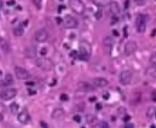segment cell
Masks as SVG:
<instances>
[{"label": "cell", "mask_w": 156, "mask_h": 128, "mask_svg": "<svg viewBox=\"0 0 156 128\" xmlns=\"http://www.w3.org/2000/svg\"><path fill=\"white\" fill-rule=\"evenodd\" d=\"M125 127H126V128H132V127H133V125H132V123H127Z\"/></svg>", "instance_id": "cell-37"}, {"label": "cell", "mask_w": 156, "mask_h": 128, "mask_svg": "<svg viewBox=\"0 0 156 128\" xmlns=\"http://www.w3.org/2000/svg\"><path fill=\"white\" fill-rule=\"evenodd\" d=\"M40 125H41V127H43V128H47V127H48V125H47V123H45V122H41Z\"/></svg>", "instance_id": "cell-34"}, {"label": "cell", "mask_w": 156, "mask_h": 128, "mask_svg": "<svg viewBox=\"0 0 156 128\" xmlns=\"http://www.w3.org/2000/svg\"><path fill=\"white\" fill-rule=\"evenodd\" d=\"M35 40L36 43H45L47 39H48V33L46 29H39L35 31Z\"/></svg>", "instance_id": "cell-7"}, {"label": "cell", "mask_w": 156, "mask_h": 128, "mask_svg": "<svg viewBox=\"0 0 156 128\" xmlns=\"http://www.w3.org/2000/svg\"><path fill=\"white\" fill-rule=\"evenodd\" d=\"M16 94H17V91L15 89V88H5L4 91H1L0 92V98L2 100H10L12 99V98H15L16 97Z\"/></svg>", "instance_id": "cell-6"}, {"label": "cell", "mask_w": 156, "mask_h": 128, "mask_svg": "<svg viewBox=\"0 0 156 128\" xmlns=\"http://www.w3.org/2000/svg\"><path fill=\"white\" fill-rule=\"evenodd\" d=\"M96 109L97 110H100L102 109V104H96Z\"/></svg>", "instance_id": "cell-36"}, {"label": "cell", "mask_w": 156, "mask_h": 128, "mask_svg": "<svg viewBox=\"0 0 156 128\" xmlns=\"http://www.w3.org/2000/svg\"><path fill=\"white\" fill-rule=\"evenodd\" d=\"M15 74H16L17 79H19V80H27V79H29L28 70L24 69L23 67H15Z\"/></svg>", "instance_id": "cell-8"}, {"label": "cell", "mask_w": 156, "mask_h": 128, "mask_svg": "<svg viewBox=\"0 0 156 128\" xmlns=\"http://www.w3.org/2000/svg\"><path fill=\"white\" fill-rule=\"evenodd\" d=\"M86 120H87V123H88V125H93V123L97 122V117H96L94 115H88Z\"/></svg>", "instance_id": "cell-22"}, {"label": "cell", "mask_w": 156, "mask_h": 128, "mask_svg": "<svg viewBox=\"0 0 156 128\" xmlns=\"http://www.w3.org/2000/svg\"><path fill=\"white\" fill-rule=\"evenodd\" d=\"M109 98H110V94H109V93H104V94H103V99L108 100Z\"/></svg>", "instance_id": "cell-30"}, {"label": "cell", "mask_w": 156, "mask_h": 128, "mask_svg": "<svg viewBox=\"0 0 156 128\" xmlns=\"http://www.w3.org/2000/svg\"><path fill=\"white\" fill-rule=\"evenodd\" d=\"M36 65L44 71H51L53 69V63H52V60L48 59V58H45V57L38 58V59H36Z\"/></svg>", "instance_id": "cell-1"}, {"label": "cell", "mask_w": 156, "mask_h": 128, "mask_svg": "<svg viewBox=\"0 0 156 128\" xmlns=\"http://www.w3.org/2000/svg\"><path fill=\"white\" fill-rule=\"evenodd\" d=\"M64 24H65L67 28H69V29L76 28L78 27V19H75L73 16H67L64 18Z\"/></svg>", "instance_id": "cell-11"}, {"label": "cell", "mask_w": 156, "mask_h": 128, "mask_svg": "<svg viewBox=\"0 0 156 128\" xmlns=\"http://www.w3.org/2000/svg\"><path fill=\"white\" fill-rule=\"evenodd\" d=\"M149 62L151 65H156V52H153L150 55V58H149Z\"/></svg>", "instance_id": "cell-25"}, {"label": "cell", "mask_w": 156, "mask_h": 128, "mask_svg": "<svg viewBox=\"0 0 156 128\" xmlns=\"http://www.w3.org/2000/svg\"><path fill=\"white\" fill-rule=\"evenodd\" d=\"M129 118H131V116H129V115H125L124 121H125V122H127V121H129Z\"/></svg>", "instance_id": "cell-33"}, {"label": "cell", "mask_w": 156, "mask_h": 128, "mask_svg": "<svg viewBox=\"0 0 156 128\" xmlns=\"http://www.w3.org/2000/svg\"><path fill=\"white\" fill-rule=\"evenodd\" d=\"M51 116H52L53 120H61L64 116V111H63V109H55Z\"/></svg>", "instance_id": "cell-15"}, {"label": "cell", "mask_w": 156, "mask_h": 128, "mask_svg": "<svg viewBox=\"0 0 156 128\" xmlns=\"http://www.w3.org/2000/svg\"><path fill=\"white\" fill-rule=\"evenodd\" d=\"M109 6H110V12L114 16H117V14H120V5H119L117 1H110Z\"/></svg>", "instance_id": "cell-13"}, {"label": "cell", "mask_w": 156, "mask_h": 128, "mask_svg": "<svg viewBox=\"0 0 156 128\" xmlns=\"http://www.w3.org/2000/svg\"><path fill=\"white\" fill-rule=\"evenodd\" d=\"M18 109H19V106H18V104H16V103H14V104L10 105V111H11L12 114H16V113L18 111Z\"/></svg>", "instance_id": "cell-24"}, {"label": "cell", "mask_w": 156, "mask_h": 128, "mask_svg": "<svg viewBox=\"0 0 156 128\" xmlns=\"http://www.w3.org/2000/svg\"><path fill=\"white\" fill-rule=\"evenodd\" d=\"M64 9H65V7H64V6H59V9H58V11H63V10H64Z\"/></svg>", "instance_id": "cell-39"}, {"label": "cell", "mask_w": 156, "mask_h": 128, "mask_svg": "<svg viewBox=\"0 0 156 128\" xmlns=\"http://www.w3.org/2000/svg\"><path fill=\"white\" fill-rule=\"evenodd\" d=\"M33 2H34V5H35L36 9H40L41 7V4H43V0H33Z\"/></svg>", "instance_id": "cell-26"}, {"label": "cell", "mask_w": 156, "mask_h": 128, "mask_svg": "<svg viewBox=\"0 0 156 128\" xmlns=\"http://www.w3.org/2000/svg\"><path fill=\"white\" fill-rule=\"evenodd\" d=\"M100 17H102V11H98L97 14H96V19H100Z\"/></svg>", "instance_id": "cell-31"}, {"label": "cell", "mask_w": 156, "mask_h": 128, "mask_svg": "<svg viewBox=\"0 0 156 128\" xmlns=\"http://www.w3.org/2000/svg\"><path fill=\"white\" fill-rule=\"evenodd\" d=\"M146 75L150 77H156V65H153V68H149L146 70Z\"/></svg>", "instance_id": "cell-21"}, {"label": "cell", "mask_w": 156, "mask_h": 128, "mask_svg": "<svg viewBox=\"0 0 156 128\" xmlns=\"http://www.w3.org/2000/svg\"><path fill=\"white\" fill-rule=\"evenodd\" d=\"M92 84H93V87L103 88V87H105V86L108 85L109 82H108V80L104 79V77H96V79L92 81Z\"/></svg>", "instance_id": "cell-12"}, {"label": "cell", "mask_w": 156, "mask_h": 128, "mask_svg": "<svg viewBox=\"0 0 156 128\" xmlns=\"http://www.w3.org/2000/svg\"><path fill=\"white\" fill-rule=\"evenodd\" d=\"M97 127H99V128H108L109 126H108V123L107 122H99V123H97Z\"/></svg>", "instance_id": "cell-27"}, {"label": "cell", "mask_w": 156, "mask_h": 128, "mask_svg": "<svg viewBox=\"0 0 156 128\" xmlns=\"http://www.w3.org/2000/svg\"><path fill=\"white\" fill-rule=\"evenodd\" d=\"M12 82H14V79H12V76H11L10 74L5 75V77H4V80H2V84H4L5 86H10Z\"/></svg>", "instance_id": "cell-20"}, {"label": "cell", "mask_w": 156, "mask_h": 128, "mask_svg": "<svg viewBox=\"0 0 156 128\" xmlns=\"http://www.w3.org/2000/svg\"><path fill=\"white\" fill-rule=\"evenodd\" d=\"M74 121H75V122H81V117H80L79 115H75V116H74Z\"/></svg>", "instance_id": "cell-29"}, {"label": "cell", "mask_w": 156, "mask_h": 128, "mask_svg": "<svg viewBox=\"0 0 156 128\" xmlns=\"http://www.w3.org/2000/svg\"><path fill=\"white\" fill-rule=\"evenodd\" d=\"M136 51H137V43H136V41H133V40L127 41L126 45H125V55L126 56H132Z\"/></svg>", "instance_id": "cell-9"}, {"label": "cell", "mask_w": 156, "mask_h": 128, "mask_svg": "<svg viewBox=\"0 0 156 128\" xmlns=\"http://www.w3.org/2000/svg\"><path fill=\"white\" fill-rule=\"evenodd\" d=\"M136 29L140 34L145 31V29H146V16L145 14H137V17H136Z\"/></svg>", "instance_id": "cell-4"}, {"label": "cell", "mask_w": 156, "mask_h": 128, "mask_svg": "<svg viewBox=\"0 0 156 128\" xmlns=\"http://www.w3.org/2000/svg\"><path fill=\"white\" fill-rule=\"evenodd\" d=\"M132 77H133V74H132V71L126 69V70H122L120 72V75H119V80H120V82H121V85H129L131 82H132Z\"/></svg>", "instance_id": "cell-5"}, {"label": "cell", "mask_w": 156, "mask_h": 128, "mask_svg": "<svg viewBox=\"0 0 156 128\" xmlns=\"http://www.w3.org/2000/svg\"><path fill=\"white\" fill-rule=\"evenodd\" d=\"M15 4H16L15 0H9V1H7V5H9V6H14Z\"/></svg>", "instance_id": "cell-32"}, {"label": "cell", "mask_w": 156, "mask_h": 128, "mask_svg": "<svg viewBox=\"0 0 156 128\" xmlns=\"http://www.w3.org/2000/svg\"><path fill=\"white\" fill-rule=\"evenodd\" d=\"M61 100H62V101H68V100H69V96H68V94H62V96H61Z\"/></svg>", "instance_id": "cell-28"}, {"label": "cell", "mask_w": 156, "mask_h": 128, "mask_svg": "<svg viewBox=\"0 0 156 128\" xmlns=\"http://www.w3.org/2000/svg\"><path fill=\"white\" fill-rule=\"evenodd\" d=\"M26 56L29 58H34L36 56V50L35 47H27L26 48Z\"/></svg>", "instance_id": "cell-17"}, {"label": "cell", "mask_w": 156, "mask_h": 128, "mask_svg": "<svg viewBox=\"0 0 156 128\" xmlns=\"http://www.w3.org/2000/svg\"><path fill=\"white\" fill-rule=\"evenodd\" d=\"M113 34H114V35H116V36H117V35H119V33H117V31H116V30H114V31H113Z\"/></svg>", "instance_id": "cell-43"}, {"label": "cell", "mask_w": 156, "mask_h": 128, "mask_svg": "<svg viewBox=\"0 0 156 128\" xmlns=\"http://www.w3.org/2000/svg\"><path fill=\"white\" fill-rule=\"evenodd\" d=\"M2 118H4V117H2V115L0 114V122H1V121H2Z\"/></svg>", "instance_id": "cell-44"}, {"label": "cell", "mask_w": 156, "mask_h": 128, "mask_svg": "<svg viewBox=\"0 0 156 128\" xmlns=\"http://www.w3.org/2000/svg\"><path fill=\"white\" fill-rule=\"evenodd\" d=\"M91 45L86 41L80 43V58L82 60H88L91 57Z\"/></svg>", "instance_id": "cell-2"}, {"label": "cell", "mask_w": 156, "mask_h": 128, "mask_svg": "<svg viewBox=\"0 0 156 128\" xmlns=\"http://www.w3.org/2000/svg\"><path fill=\"white\" fill-rule=\"evenodd\" d=\"M90 101H96V98H94V97H92V98H90Z\"/></svg>", "instance_id": "cell-42"}, {"label": "cell", "mask_w": 156, "mask_h": 128, "mask_svg": "<svg viewBox=\"0 0 156 128\" xmlns=\"http://www.w3.org/2000/svg\"><path fill=\"white\" fill-rule=\"evenodd\" d=\"M17 120H18V122L22 123V125L28 123L29 120H30V115H29L28 110H27V109H23L22 111H19L18 115H17Z\"/></svg>", "instance_id": "cell-10"}, {"label": "cell", "mask_w": 156, "mask_h": 128, "mask_svg": "<svg viewBox=\"0 0 156 128\" xmlns=\"http://www.w3.org/2000/svg\"><path fill=\"white\" fill-rule=\"evenodd\" d=\"M124 35L127 36V27H124Z\"/></svg>", "instance_id": "cell-35"}, {"label": "cell", "mask_w": 156, "mask_h": 128, "mask_svg": "<svg viewBox=\"0 0 156 128\" xmlns=\"http://www.w3.org/2000/svg\"><path fill=\"white\" fill-rule=\"evenodd\" d=\"M56 22H57V23H61L62 21H61V18H59V17H57V18H56Z\"/></svg>", "instance_id": "cell-41"}, {"label": "cell", "mask_w": 156, "mask_h": 128, "mask_svg": "<svg viewBox=\"0 0 156 128\" xmlns=\"http://www.w3.org/2000/svg\"><path fill=\"white\" fill-rule=\"evenodd\" d=\"M2 6V0H0V7Z\"/></svg>", "instance_id": "cell-45"}, {"label": "cell", "mask_w": 156, "mask_h": 128, "mask_svg": "<svg viewBox=\"0 0 156 128\" xmlns=\"http://www.w3.org/2000/svg\"><path fill=\"white\" fill-rule=\"evenodd\" d=\"M14 34L16 35V36H22V35L24 34V27H23L22 24L15 27L14 28Z\"/></svg>", "instance_id": "cell-16"}, {"label": "cell", "mask_w": 156, "mask_h": 128, "mask_svg": "<svg viewBox=\"0 0 156 128\" xmlns=\"http://www.w3.org/2000/svg\"><path fill=\"white\" fill-rule=\"evenodd\" d=\"M128 5H129V2H128V1H125V9H127Z\"/></svg>", "instance_id": "cell-40"}, {"label": "cell", "mask_w": 156, "mask_h": 128, "mask_svg": "<svg viewBox=\"0 0 156 128\" xmlns=\"http://www.w3.org/2000/svg\"><path fill=\"white\" fill-rule=\"evenodd\" d=\"M78 88H79V89H81V91H84V92H90V91H92V89H93V87L90 85V84L84 82V81H80V82L78 84Z\"/></svg>", "instance_id": "cell-14"}, {"label": "cell", "mask_w": 156, "mask_h": 128, "mask_svg": "<svg viewBox=\"0 0 156 128\" xmlns=\"http://www.w3.org/2000/svg\"><path fill=\"white\" fill-rule=\"evenodd\" d=\"M104 45L108 47V48H111V46H113V38H105V40H104Z\"/></svg>", "instance_id": "cell-23"}, {"label": "cell", "mask_w": 156, "mask_h": 128, "mask_svg": "<svg viewBox=\"0 0 156 128\" xmlns=\"http://www.w3.org/2000/svg\"><path fill=\"white\" fill-rule=\"evenodd\" d=\"M145 0H136V2H138V4H143Z\"/></svg>", "instance_id": "cell-38"}, {"label": "cell", "mask_w": 156, "mask_h": 128, "mask_svg": "<svg viewBox=\"0 0 156 128\" xmlns=\"http://www.w3.org/2000/svg\"><path fill=\"white\" fill-rule=\"evenodd\" d=\"M69 6H70L71 10L78 14H82L86 10L85 4L81 0H70L69 1Z\"/></svg>", "instance_id": "cell-3"}, {"label": "cell", "mask_w": 156, "mask_h": 128, "mask_svg": "<svg viewBox=\"0 0 156 128\" xmlns=\"http://www.w3.org/2000/svg\"><path fill=\"white\" fill-rule=\"evenodd\" d=\"M0 46H1V48L4 50V52H9L10 51V45L7 43V41L5 40V39H0Z\"/></svg>", "instance_id": "cell-19"}, {"label": "cell", "mask_w": 156, "mask_h": 128, "mask_svg": "<svg viewBox=\"0 0 156 128\" xmlns=\"http://www.w3.org/2000/svg\"><path fill=\"white\" fill-rule=\"evenodd\" d=\"M1 76H2V71L0 70V77H1Z\"/></svg>", "instance_id": "cell-46"}, {"label": "cell", "mask_w": 156, "mask_h": 128, "mask_svg": "<svg viewBox=\"0 0 156 128\" xmlns=\"http://www.w3.org/2000/svg\"><path fill=\"white\" fill-rule=\"evenodd\" d=\"M110 1H111V0H93V2H94L97 6H99V7H105V6H108V5L110 4Z\"/></svg>", "instance_id": "cell-18"}, {"label": "cell", "mask_w": 156, "mask_h": 128, "mask_svg": "<svg viewBox=\"0 0 156 128\" xmlns=\"http://www.w3.org/2000/svg\"><path fill=\"white\" fill-rule=\"evenodd\" d=\"M155 116H156V113H155Z\"/></svg>", "instance_id": "cell-47"}]
</instances>
